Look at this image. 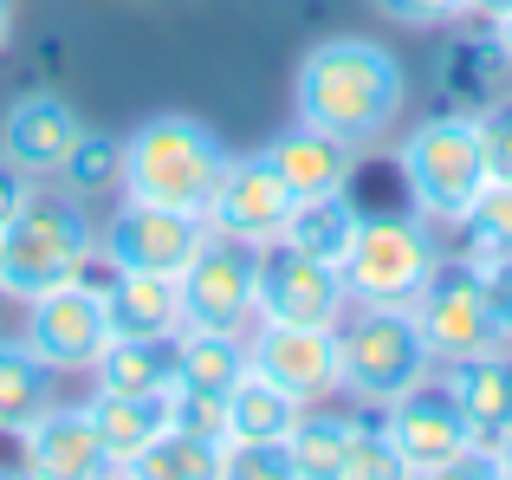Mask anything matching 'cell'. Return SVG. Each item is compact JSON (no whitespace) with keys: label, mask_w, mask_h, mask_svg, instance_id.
<instances>
[{"label":"cell","mask_w":512,"mask_h":480,"mask_svg":"<svg viewBox=\"0 0 512 480\" xmlns=\"http://www.w3.org/2000/svg\"><path fill=\"white\" fill-rule=\"evenodd\" d=\"M182 338V331H175ZM175 338H111L91 364L98 390L117 396H169L182 383V344Z\"/></svg>","instance_id":"ffe728a7"},{"label":"cell","mask_w":512,"mask_h":480,"mask_svg":"<svg viewBox=\"0 0 512 480\" xmlns=\"http://www.w3.org/2000/svg\"><path fill=\"white\" fill-rule=\"evenodd\" d=\"M409 312H415V325H422L428 351H435L441 364L500 344V312H493V292H487V273H480V266H435Z\"/></svg>","instance_id":"ba28073f"},{"label":"cell","mask_w":512,"mask_h":480,"mask_svg":"<svg viewBox=\"0 0 512 480\" xmlns=\"http://www.w3.org/2000/svg\"><path fill=\"white\" fill-rule=\"evenodd\" d=\"M512 0H467V13H480V20H500Z\"/></svg>","instance_id":"8d00e7d4"},{"label":"cell","mask_w":512,"mask_h":480,"mask_svg":"<svg viewBox=\"0 0 512 480\" xmlns=\"http://www.w3.org/2000/svg\"><path fill=\"white\" fill-rule=\"evenodd\" d=\"M182 390H201V396H227L240 377H247V344L240 331H182Z\"/></svg>","instance_id":"d4e9b609"},{"label":"cell","mask_w":512,"mask_h":480,"mask_svg":"<svg viewBox=\"0 0 512 480\" xmlns=\"http://www.w3.org/2000/svg\"><path fill=\"white\" fill-rule=\"evenodd\" d=\"M247 364L260 370L266 383L292 390L299 403L344 390V377H338V325H266L260 318V338H253Z\"/></svg>","instance_id":"5bb4252c"},{"label":"cell","mask_w":512,"mask_h":480,"mask_svg":"<svg viewBox=\"0 0 512 480\" xmlns=\"http://www.w3.org/2000/svg\"><path fill=\"white\" fill-rule=\"evenodd\" d=\"M383 435L396 448L402 474H461L474 461V429L454 409L448 390H402L396 403H383Z\"/></svg>","instance_id":"9c48e42d"},{"label":"cell","mask_w":512,"mask_h":480,"mask_svg":"<svg viewBox=\"0 0 512 480\" xmlns=\"http://www.w3.org/2000/svg\"><path fill=\"white\" fill-rule=\"evenodd\" d=\"M435 266V240L415 215H357L338 273L357 305H415Z\"/></svg>","instance_id":"5b68a950"},{"label":"cell","mask_w":512,"mask_h":480,"mask_svg":"<svg viewBox=\"0 0 512 480\" xmlns=\"http://www.w3.org/2000/svg\"><path fill=\"white\" fill-rule=\"evenodd\" d=\"M20 448H26V468L46 474V480H98V474H111V455H104V442H98L91 409H59L52 403L46 416L20 435Z\"/></svg>","instance_id":"e0dca14e"},{"label":"cell","mask_w":512,"mask_h":480,"mask_svg":"<svg viewBox=\"0 0 512 480\" xmlns=\"http://www.w3.org/2000/svg\"><path fill=\"white\" fill-rule=\"evenodd\" d=\"M441 390L454 396V409H461L467 429H474V448L493 468V448H500V435L512 429V357L500 344H493V351H474V357H454Z\"/></svg>","instance_id":"2e32d148"},{"label":"cell","mask_w":512,"mask_h":480,"mask_svg":"<svg viewBox=\"0 0 512 480\" xmlns=\"http://www.w3.org/2000/svg\"><path fill=\"white\" fill-rule=\"evenodd\" d=\"M428 370H435V351L409 305H363L338 331V377L363 403H396L402 390L428 383Z\"/></svg>","instance_id":"3957f363"},{"label":"cell","mask_w":512,"mask_h":480,"mask_svg":"<svg viewBox=\"0 0 512 480\" xmlns=\"http://www.w3.org/2000/svg\"><path fill=\"white\" fill-rule=\"evenodd\" d=\"M480 150H487V182H512V104H493L480 117Z\"/></svg>","instance_id":"1f68e13d"},{"label":"cell","mask_w":512,"mask_h":480,"mask_svg":"<svg viewBox=\"0 0 512 480\" xmlns=\"http://www.w3.org/2000/svg\"><path fill=\"white\" fill-rule=\"evenodd\" d=\"M208 247V221L188 215V208H163V202H130L117 208V221L104 228V253L111 266H130V273H163L182 279L195 266V253Z\"/></svg>","instance_id":"8fae6325"},{"label":"cell","mask_w":512,"mask_h":480,"mask_svg":"<svg viewBox=\"0 0 512 480\" xmlns=\"http://www.w3.org/2000/svg\"><path fill=\"white\" fill-rule=\"evenodd\" d=\"M221 474L227 480H292V455H286V442H240V435H221Z\"/></svg>","instance_id":"f546056e"},{"label":"cell","mask_w":512,"mask_h":480,"mask_svg":"<svg viewBox=\"0 0 512 480\" xmlns=\"http://www.w3.org/2000/svg\"><path fill=\"white\" fill-rule=\"evenodd\" d=\"M344 480H402V461H396V448H389V435H363L357 429Z\"/></svg>","instance_id":"4dcf8cb0"},{"label":"cell","mask_w":512,"mask_h":480,"mask_svg":"<svg viewBox=\"0 0 512 480\" xmlns=\"http://www.w3.org/2000/svg\"><path fill=\"white\" fill-rule=\"evenodd\" d=\"M221 403H227V435H240V442H286L292 422H299V409H305L299 396L279 390V383H266L260 370H247Z\"/></svg>","instance_id":"603a6c76"},{"label":"cell","mask_w":512,"mask_h":480,"mask_svg":"<svg viewBox=\"0 0 512 480\" xmlns=\"http://www.w3.org/2000/svg\"><path fill=\"white\" fill-rule=\"evenodd\" d=\"M402 176L428 221H461L467 202L487 182V150H480V117H428L402 137Z\"/></svg>","instance_id":"277c9868"},{"label":"cell","mask_w":512,"mask_h":480,"mask_svg":"<svg viewBox=\"0 0 512 480\" xmlns=\"http://www.w3.org/2000/svg\"><path fill=\"white\" fill-rule=\"evenodd\" d=\"M402 91H409V78L376 39H318L299 59L292 98H299L305 124L331 130L344 143H370L396 124Z\"/></svg>","instance_id":"6da1fadb"},{"label":"cell","mask_w":512,"mask_h":480,"mask_svg":"<svg viewBox=\"0 0 512 480\" xmlns=\"http://www.w3.org/2000/svg\"><path fill=\"white\" fill-rule=\"evenodd\" d=\"M493 52H500V59L512 65V7L500 13V20H493Z\"/></svg>","instance_id":"d590c367"},{"label":"cell","mask_w":512,"mask_h":480,"mask_svg":"<svg viewBox=\"0 0 512 480\" xmlns=\"http://www.w3.org/2000/svg\"><path fill=\"white\" fill-rule=\"evenodd\" d=\"M26 202H33V176H20V169L0 156V234L20 221V208H26Z\"/></svg>","instance_id":"836d02e7"},{"label":"cell","mask_w":512,"mask_h":480,"mask_svg":"<svg viewBox=\"0 0 512 480\" xmlns=\"http://www.w3.org/2000/svg\"><path fill=\"white\" fill-rule=\"evenodd\" d=\"M52 377L59 370L33 344H0V435H26L52 409Z\"/></svg>","instance_id":"7402d4cb"},{"label":"cell","mask_w":512,"mask_h":480,"mask_svg":"<svg viewBox=\"0 0 512 480\" xmlns=\"http://www.w3.org/2000/svg\"><path fill=\"white\" fill-rule=\"evenodd\" d=\"M227 169V150L208 124L195 117H150L124 137V176L117 189L130 202H163V208H188V215H208L214 202V182Z\"/></svg>","instance_id":"7a4b0ae2"},{"label":"cell","mask_w":512,"mask_h":480,"mask_svg":"<svg viewBox=\"0 0 512 480\" xmlns=\"http://www.w3.org/2000/svg\"><path fill=\"white\" fill-rule=\"evenodd\" d=\"M0 46H7V0H0Z\"/></svg>","instance_id":"f35d334b"},{"label":"cell","mask_w":512,"mask_h":480,"mask_svg":"<svg viewBox=\"0 0 512 480\" xmlns=\"http://www.w3.org/2000/svg\"><path fill=\"white\" fill-rule=\"evenodd\" d=\"M487 273V292H493V312H500V338H512V253L480 266Z\"/></svg>","instance_id":"e575fe53"},{"label":"cell","mask_w":512,"mask_h":480,"mask_svg":"<svg viewBox=\"0 0 512 480\" xmlns=\"http://www.w3.org/2000/svg\"><path fill=\"white\" fill-rule=\"evenodd\" d=\"M376 13H389L402 26H448L467 13V0H376Z\"/></svg>","instance_id":"d6a6232c"},{"label":"cell","mask_w":512,"mask_h":480,"mask_svg":"<svg viewBox=\"0 0 512 480\" xmlns=\"http://www.w3.org/2000/svg\"><path fill=\"white\" fill-rule=\"evenodd\" d=\"M350 150L357 143H344V137H331V130H318V124H292L286 137H273L266 143V163L279 169V182H286L292 195H325V189H344L350 182Z\"/></svg>","instance_id":"d6986e66"},{"label":"cell","mask_w":512,"mask_h":480,"mask_svg":"<svg viewBox=\"0 0 512 480\" xmlns=\"http://www.w3.org/2000/svg\"><path fill=\"white\" fill-rule=\"evenodd\" d=\"M78 137H85L78 111H72L65 98H52V91L13 98V104H7V117H0V156H7L20 176H33V182L59 176Z\"/></svg>","instance_id":"9a60e30c"},{"label":"cell","mask_w":512,"mask_h":480,"mask_svg":"<svg viewBox=\"0 0 512 480\" xmlns=\"http://www.w3.org/2000/svg\"><path fill=\"white\" fill-rule=\"evenodd\" d=\"M493 474H512V429L500 435V448H493Z\"/></svg>","instance_id":"74e56055"},{"label":"cell","mask_w":512,"mask_h":480,"mask_svg":"<svg viewBox=\"0 0 512 480\" xmlns=\"http://www.w3.org/2000/svg\"><path fill=\"white\" fill-rule=\"evenodd\" d=\"M344 312H350V286H344L338 260L299 253L286 240L260 247L253 318H266V325H344Z\"/></svg>","instance_id":"52a82bcc"},{"label":"cell","mask_w":512,"mask_h":480,"mask_svg":"<svg viewBox=\"0 0 512 480\" xmlns=\"http://www.w3.org/2000/svg\"><path fill=\"white\" fill-rule=\"evenodd\" d=\"M91 422H98V442H104V455H111V474H124L130 461L169 429V409H163V396L98 390V396H91Z\"/></svg>","instance_id":"44dd1931"},{"label":"cell","mask_w":512,"mask_h":480,"mask_svg":"<svg viewBox=\"0 0 512 480\" xmlns=\"http://www.w3.org/2000/svg\"><path fill=\"white\" fill-rule=\"evenodd\" d=\"M85 253H91L85 215L72 202H59V195H33L20 208V221L0 234V292L33 299V292L59 286V279H78Z\"/></svg>","instance_id":"8992f818"},{"label":"cell","mask_w":512,"mask_h":480,"mask_svg":"<svg viewBox=\"0 0 512 480\" xmlns=\"http://www.w3.org/2000/svg\"><path fill=\"white\" fill-rule=\"evenodd\" d=\"M357 215H363V208L350 202L344 189L299 195V202H292V221H286V234H279V240H286V247H299V253H318V260H344Z\"/></svg>","instance_id":"cb8c5ba5"},{"label":"cell","mask_w":512,"mask_h":480,"mask_svg":"<svg viewBox=\"0 0 512 480\" xmlns=\"http://www.w3.org/2000/svg\"><path fill=\"white\" fill-rule=\"evenodd\" d=\"M117 176H124V137H98V130H85L59 169L65 189H117Z\"/></svg>","instance_id":"f1b7e54d"},{"label":"cell","mask_w":512,"mask_h":480,"mask_svg":"<svg viewBox=\"0 0 512 480\" xmlns=\"http://www.w3.org/2000/svg\"><path fill=\"white\" fill-rule=\"evenodd\" d=\"M292 202L299 195L279 182V169L266 156H247V163H227L221 182H214V202H208V221L221 228L227 240H247V247H273L292 221Z\"/></svg>","instance_id":"4fadbf2b"},{"label":"cell","mask_w":512,"mask_h":480,"mask_svg":"<svg viewBox=\"0 0 512 480\" xmlns=\"http://www.w3.org/2000/svg\"><path fill=\"white\" fill-rule=\"evenodd\" d=\"M33 312H26V344L46 357L52 370H91L98 351L111 344V318H104V292L59 279V286L33 292Z\"/></svg>","instance_id":"7c38bea8"},{"label":"cell","mask_w":512,"mask_h":480,"mask_svg":"<svg viewBox=\"0 0 512 480\" xmlns=\"http://www.w3.org/2000/svg\"><path fill=\"white\" fill-rule=\"evenodd\" d=\"M253 292H260V247L247 240H208L182 273V331H247Z\"/></svg>","instance_id":"30bf717a"},{"label":"cell","mask_w":512,"mask_h":480,"mask_svg":"<svg viewBox=\"0 0 512 480\" xmlns=\"http://www.w3.org/2000/svg\"><path fill=\"white\" fill-rule=\"evenodd\" d=\"M350 442H357V422H350V416H305V409H299V422H292V435H286L292 474H305V480H344Z\"/></svg>","instance_id":"484cf974"},{"label":"cell","mask_w":512,"mask_h":480,"mask_svg":"<svg viewBox=\"0 0 512 480\" xmlns=\"http://www.w3.org/2000/svg\"><path fill=\"white\" fill-rule=\"evenodd\" d=\"M461 228L474 234L480 266H487V260H500V253H512V182H480V195L467 202Z\"/></svg>","instance_id":"83f0119b"},{"label":"cell","mask_w":512,"mask_h":480,"mask_svg":"<svg viewBox=\"0 0 512 480\" xmlns=\"http://www.w3.org/2000/svg\"><path fill=\"white\" fill-rule=\"evenodd\" d=\"M104 318H111V338H175L182 331V279L117 266L104 286Z\"/></svg>","instance_id":"ac0fdd59"},{"label":"cell","mask_w":512,"mask_h":480,"mask_svg":"<svg viewBox=\"0 0 512 480\" xmlns=\"http://www.w3.org/2000/svg\"><path fill=\"white\" fill-rule=\"evenodd\" d=\"M124 474H150V480H208L221 474V442H201L188 429H163Z\"/></svg>","instance_id":"4316f807"}]
</instances>
